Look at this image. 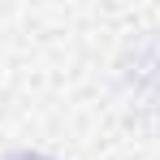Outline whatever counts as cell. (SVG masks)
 Returning <instances> with one entry per match:
<instances>
[{"instance_id":"obj_1","label":"cell","mask_w":160,"mask_h":160,"mask_svg":"<svg viewBox=\"0 0 160 160\" xmlns=\"http://www.w3.org/2000/svg\"><path fill=\"white\" fill-rule=\"evenodd\" d=\"M9 160H52V156H39V152H18V156H9Z\"/></svg>"}]
</instances>
